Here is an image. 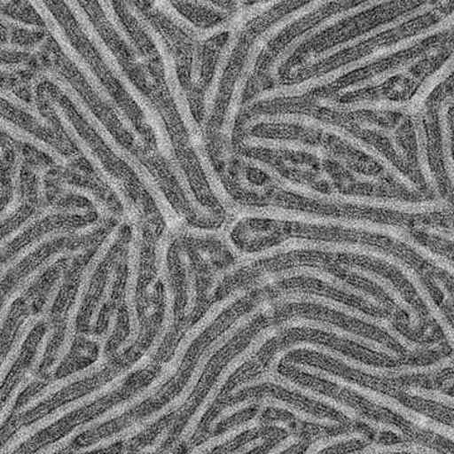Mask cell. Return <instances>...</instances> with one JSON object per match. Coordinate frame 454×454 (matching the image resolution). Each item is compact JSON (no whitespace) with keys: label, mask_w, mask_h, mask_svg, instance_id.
<instances>
[{"label":"cell","mask_w":454,"mask_h":454,"mask_svg":"<svg viewBox=\"0 0 454 454\" xmlns=\"http://www.w3.org/2000/svg\"><path fill=\"white\" fill-rule=\"evenodd\" d=\"M295 441H297V438H295V435H289L288 438L286 439V441L282 442V443L278 444L276 448H273V450H269L270 453H279L283 452V450H286V448L293 446V443H295Z\"/></svg>","instance_id":"obj_14"},{"label":"cell","mask_w":454,"mask_h":454,"mask_svg":"<svg viewBox=\"0 0 454 454\" xmlns=\"http://www.w3.org/2000/svg\"><path fill=\"white\" fill-rule=\"evenodd\" d=\"M301 348L312 349V351L319 352V354L328 355V356L336 358V360L345 364L346 366L352 367V369L358 370V372L364 373H369V375L376 376V378H402V376L420 375V373L429 375V373L439 372L441 370L446 369V367L452 366L453 363L452 356H450L438 361V363L432 364V365L402 366L397 367V369H384V367H376L369 365V364L360 363V361L346 356V355L340 354V351L327 348V346H324L322 343L297 342L278 352L276 356L273 357V360L270 361V370H276L278 364L280 363V360H282L286 354L294 351V349Z\"/></svg>","instance_id":"obj_3"},{"label":"cell","mask_w":454,"mask_h":454,"mask_svg":"<svg viewBox=\"0 0 454 454\" xmlns=\"http://www.w3.org/2000/svg\"><path fill=\"white\" fill-rule=\"evenodd\" d=\"M258 403L260 406V411H264V409L269 408V406H271V408H279L283 409V411H289V413L295 415L298 419L303 420V422L318 424V426L327 427L337 426V424H339L334 422V420L325 419V418H318L316 417V415L306 413V411L295 408L294 405L289 404V403L286 402H283V400L276 399V397H262V399Z\"/></svg>","instance_id":"obj_9"},{"label":"cell","mask_w":454,"mask_h":454,"mask_svg":"<svg viewBox=\"0 0 454 454\" xmlns=\"http://www.w3.org/2000/svg\"><path fill=\"white\" fill-rule=\"evenodd\" d=\"M265 382H271V384L280 385L284 389H289L293 391H298L301 395L309 397V399L316 400V402L324 403V404L333 406L334 409L340 411V413L348 415L351 419L358 420L361 415L357 414L355 409L349 408L348 405L342 404V403L337 402L333 397L325 396L324 394L317 393V391L309 389V387H301L300 384H295L294 381L289 380V379L283 378L282 375L270 370V372L264 373V375L259 376V378L254 379L252 381L245 382V384L239 385L238 387L232 394L238 395L241 390L247 389V387H256V385L265 384Z\"/></svg>","instance_id":"obj_6"},{"label":"cell","mask_w":454,"mask_h":454,"mask_svg":"<svg viewBox=\"0 0 454 454\" xmlns=\"http://www.w3.org/2000/svg\"><path fill=\"white\" fill-rule=\"evenodd\" d=\"M304 276L317 278V279L322 280V282L325 283H328L330 286H334V288L340 289V291L349 293V294L358 295V297L364 298V300L369 301V303L373 304V306L384 307V304H382L380 301L376 300V298L373 297V295L369 294V293L361 291V289L354 288V286L343 282V280H340L339 278L333 276V274L327 273V271L325 270H321V269L312 267L292 268L288 269V270L267 274V276L260 278L258 282L260 286H267V284L277 283L279 282V280L289 279V278Z\"/></svg>","instance_id":"obj_5"},{"label":"cell","mask_w":454,"mask_h":454,"mask_svg":"<svg viewBox=\"0 0 454 454\" xmlns=\"http://www.w3.org/2000/svg\"><path fill=\"white\" fill-rule=\"evenodd\" d=\"M297 249L322 250V252L328 253L361 254V255H369L372 256V258H378L382 260V262H389V264L402 270L403 273L405 274V277L414 284L415 289L419 293L424 303L427 304L433 317L437 319L438 324L443 328L447 327L448 321L446 316L438 309L437 304H435L433 298L430 297V293L428 289H427L426 284L418 277V274L415 273L413 269L409 268L403 260L397 259L395 256L390 255V254L382 253L380 250L375 249V247H367V245L363 244L316 243V241L289 240L278 245V247L264 250V252L250 254V255L245 256V259H247V262L250 264V262H256V260L270 258V256H276L278 254L288 253L291 252V250Z\"/></svg>","instance_id":"obj_2"},{"label":"cell","mask_w":454,"mask_h":454,"mask_svg":"<svg viewBox=\"0 0 454 454\" xmlns=\"http://www.w3.org/2000/svg\"><path fill=\"white\" fill-rule=\"evenodd\" d=\"M245 3V5H249V7H252V5L259 4V3L267 2V0H243Z\"/></svg>","instance_id":"obj_16"},{"label":"cell","mask_w":454,"mask_h":454,"mask_svg":"<svg viewBox=\"0 0 454 454\" xmlns=\"http://www.w3.org/2000/svg\"><path fill=\"white\" fill-rule=\"evenodd\" d=\"M265 443L264 438H258L255 439V441L250 442L249 444H247L245 447H241L240 450H236V452H250V450H253L254 448L262 446V444Z\"/></svg>","instance_id":"obj_15"},{"label":"cell","mask_w":454,"mask_h":454,"mask_svg":"<svg viewBox=\"0 0 454 454\" xmlns=\"http://www.w3.org/2000/svg\"><path fill=\"white\" fill-rule=\"evenodd\" d=\"M405 391L409 395L424 397V399L433 400V402L444 403L446 404L447 400V402L453 403L452 396H446L443 393H439V391L426 390L423 387H408Z\"/></svg>","instance_id":"obj_13"},{"label":"cell","mask_w":454,"mask_h":454,"mask_svg":"<svg viewBox=\"0 0 454 454\" xmlns=\"http://www.w3.org/2000/svg\"><path fill=\"white\" fill-rule=\"evenodd\" d=\"M349 273L356 274V276H361L364 278H367V279L372 280L373 283L380 286L381 288L385 289V292L393 298L394 301L402 307L405 312H408V315L411 316V324L417 327L419 325V318H418L417 312H415L413 307L405 301V298L403 297L402 293L397 291L395 286H394L393 283H390L389 280L385 279L384 277L379 276V274L372 273V271L365 270V269H361L357 267H346Z\"/></svg>","instance_id":"obj_8"},{"label":"cell","mask_w":454,"mask_h":454,"mask_svg":"<svg viewBox=\"0 0 454 454\" xmlns=\"http://www.w3.org/2000/svg\"><path fill=\"white\" fill-rule=\"evenodd\" d=\"M294 366L297 367V369L301 370V372L310 373V375L318 376V378L333 382V384L340 385V387H348V389L356 391V393L361 394V395L375 402L376 404L387 406V408L395 411V413L404 415L406 419L417 424V426L422 427V428H429L434 430L438 434L447 435L450 441L453 439L452 427L442 426V424L433 422V420L428 419V418L415 413V411H411V409L406 408V406L400 404V403L397 402V400L393 399V397L382 395V394L376 393V391L366 389V387H360V385L355 384V382H349L345 380V379L340 378V376L324 372V370L321 369H316V367L301 365V364H294Z\"/></svg>","instance_id":"obj_4"},{"label":"cell","mask_w":454,"mask_h":454,"mask_svg":"<svg viewBox=\"0 0 454 454\" xmlns=\"http://www.w3.org/2000/svg\"><path fill=\"white\" fill-rule=\"evenodd\" d=\"M363 453H435L434 448L424 446V444H370L369 447L361 450Z\"/></svg>","instance_id":"obj_11"},{"label":"cell","mask_w":454,"mask_h":454,"mask_svg":"<svg viewBox=\"0 0 454 454\" xmlns=\"http://www.w3.org/2000/svg\"><path fill=\"white\" fill-rule=\"evenodd\" d=\"M259 415L260 414H258V417L254 418V419L249 420V422L239 424V426L234 427V428L227 430L223 434L217 435V437L212 438L210 441L206 442V443L201 444V446L191 450H192V452H211L215 447L223 446L226 442H230L231 439L238 437L241 433L258 428V427L264 424L259 419Z\"/></svg>","instance_id":"obj_10"},{"label":"cell","mask_w":454,"mask_h":454,"mask_svg":"<svg viewBox=\"0 0 454 454\" xmlns=\"http://www.w3.org/2000/svg\"><path fill=\"white\" fill-rule=\"evenodd\" d=\"M435 2H441V0H385L354 16L343 18L336 25L310 35L309 40L298 46L301 51L306 50L309 53L313 50H317L316 52L331 50L336 44L355 40L358 35L375 31L391 22L395 23L397 20H402L413 12L415 13L418 9Z\"/></svg>","instance_id":"obj_1"},{"label":"cell","mask_w":454,"mask_h":454,"mask_svg":"<svg viewBox=\"0 0 454 454\" xmlns=\"http://www.w3.org/2000/svg\"><path fill=\"white\" fill-rule=\"evenodd\" d=\"M294 327H309L315 328V330L325 331V333L336 334V336L342 337V339L354 340V342L366 346L367 348L380 352V354H387L394 357L396 356L395 352L391 351L390 348H387V346L382 345V343L366 339V337L358 336L356 333H348V331L342 330V328L337 327V325L333 324H328V322L313 321V319L306 318H292L289 319V321L284 322L282 325V328Z\"/></svg>","instance_id":"obj_7"},{"label":"cell","mask_w":454,"mask_h":454,"mask_svg":"<svg viewBox=\"0 0 454 454\" xmlns=\"http://www.w3.org/2000/svg\"><path fill=\"white\" fill-rule=\"evenodd\" d=\"M365 435L361 433H348V434H340L336 437H330L321 439V441L316 442L310 446L309 450H307L309 453H317L324 450L325 447L336 446V444L342 443V442L354 441V439H364Z\"/></svg>","instance_id":"obj_12"}]
</instances>
